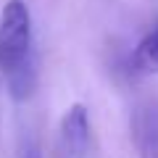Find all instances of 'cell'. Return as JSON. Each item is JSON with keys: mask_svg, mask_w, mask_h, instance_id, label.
<instances>
[{"mask_svg": "<svg viewBox=\"0 0 158 158\" xmlns=\"http://www.w3.org/2000/svg\"><path fill=\"white\" fill-rule=\"evenodd\" d=\"M0 71L8 95L24 103L37 90V56H34L32 13L24 0H8L0 13Z\"/></svg>", "mask_w": 158, "mask_h": 158, "instance_id": "1", "label": "cell"}, {"mask_svg": "<svg viewBox=\"0 0 158 158\" xmlns=\"http://www.w3.org/2000/svg\"><path fill=\"white\" fill-rule=\"evenodd\" d=\"M58 150L63 158H87L90 156V113L82 103L66 108L58 124Z\"/></svg>", "mask_w": 158, "mask_h": 158, "instance_id": "2", "label": "cell"}, {"mask_svg": "<svg viewBox=\"0 0 158 158\" xmlns=\"http://www.w3.org/2000/svg\"><path fill=\"white\" fill-rule=\"evenodd\" d=\"M132 142L137 158H158V100L145 98L132 111Z\"/></svg>", "mask_w": 158, "mask_h": 158, "instance_id": "3", "label": "cell"}, {"mask_svg": "<svg viewBox=\"0 0 158 158\" xmlns=\"http://www.w3.org/2000/svg\"><path fill=\"white\" fill-rule=\"evenodd\" d=\"M135 66L145 74H158V21L145 32L135 48Z\"/></svg>", "mask_w": 158, "mask_h": 158, "instance_id": "4", "label": "cell"}, {"mask_svg": "<svg viewBox=\"0 0 158 158\" xmlns=\"http://www.w3.org/2000/svg\"><path fill=\"white\" fill-rule=\"evenodd\" d=\"M21 158H42V156H40V150H37V148H29V150L24 153Z\"/></svg>", "mask_w": 158, "mask_h": 158, "instance_id": "5", "label": "cell"}]
</instances>
